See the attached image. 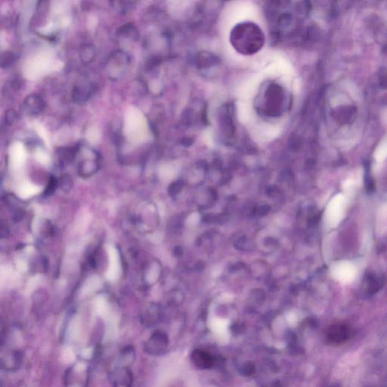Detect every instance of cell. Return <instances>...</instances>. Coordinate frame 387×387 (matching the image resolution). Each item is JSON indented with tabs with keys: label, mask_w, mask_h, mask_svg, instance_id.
I'll use <instances>...</instances> for the list:
<instances>
[{
	"label": "cell",
	"mask_w": 387,
	"mask_h": 387,
	"mask_svg": "<svg viewBox=\"0 0 387 387\" xmlns=\"http://www.w3.org/2000/svg\"><path fill=\"white\" fill-rule=\"evenodd\" d=\"M230 42L240 54L253 56L264 45L265 36L261 28L256 23L241 22L231 31Z\"/></svg>",
	"instance_id": "cell-1"
},
{
	"label": "cell",
	"mask_w": 387,
	"mask_h": 387,
	"mask_svg": "<svg viewBox=\"0 0 387 387\" xmlns=\"http://www.w3.org/2000/svg\"><path fill=\"white\" fill-rule=\"evenodd\" d=\"M260 112L267 117H279L285 111L286 95L280 85L271 84L265 89L260 101Z\"/></svg>",
	"instance_id": "cell-2"
},
{
	"label": "cell",
	"mask_w": 387,
	"mask_h": 387,
	"mask_svg": "<svg viewBox=\"0 0 387 387\" xmlns=\"http://www.w3.org/2000/svg\"><path fill=\"white\" fill-rule=\"evenodd\" d=\"M169 344L170 341L167 333L162 330H156L145 342L144 350L148 355L159 356L167 351Z\"/></svg>",
	"instance_id": "cell-3"
},
{
	"label": "cell",
	"mask_w": 387,
	"mask_h": 387,
	"mask_svg": "<svg viewBox=\"0 0 387 387\" xmlns=\"http://www.w3.org/2000/svg\"><path fill=\"white\" fill-rule=\"evenodd\" d=\"M110 381L113 387H132L133 372L129 367H119L110 374Z\"/></svg>",
	"instance_id": "cell-4"
},
{
	"label": "cell",
	"mask_w": 387,
	"mask_h": 387,
	"mask_svg": "<svg viewBox=\"0 0 387 387\" xmlns=\"http://www.w3.org/2000/svg\"><path fill=\"white\" fill-rule=\"evenodd\" d=\"M45 108V101L37 94L28 95L23 101V111L30 117H37L43 112Z\"/></svg>",
	"instance_id": "cell-5"
},
{
	"label": "cell",
	"mask_w": 387,
	"mask_h": 387,
	"mask_svg": "<svg viewBox=\"0 0 387 387\" xmlns=\"http://www.w3.org/2000/svg\"><path fill=\"white\" fill-rule=\"evenodd\" d=\"M191 360L199 369H210L214 366L215 359L210 352L202 349H194L191 355Z\"/></svg>",
	"instance_id": "cell-6"
},
{
	"label": "cell",
	"mask_w": 387,
	"mask_h": 387,
	"mask_svg": "<svg viewBox=\"0 0 387 387\" xmlns=\"http://www.w3.org/2000/svg\"><path fill=\"white\" fill-rule=\"evenodd\" d=\"M349 330L345 325H334L329 329L327 339L333 344H341L349 338Z\"/></svg>",
	"instance_id": "cell-7"
},
{
	"label": "cell",
	"mask_w": 387,
	"mask_h": 387,
	"mask_svg": "<svg viewBox=\"0 0 387 387\" xmlns=\"http://www.w3.org/2000/svg\"><path fill=\"white\" fill-rule=\"evenodd\" d=\"M41 191V188L32 184H26L18 189V195L23 199L29 198Z\"/></svg>",
	"instance_id": "cell-8"
},
{
	"label": "cell",
	"mask_w": 387,
	"mask_h": 387,
	"mask_svg": "<svg viewBox=\"0 0 387 387\" xmlns=\"http://www.w3.org/2000/svg\"><path fill=\"white\" fill-rule=\"evenodd\" d=\"M15 55L12 51H5L0 53V67L9 68L15 63Z\"/></svg>",
	"instance_id": "cell-9"
},
{
	"label": "cell",
	"mask_w": 387,
	"mask_h": 387,
	"mask_svg": "<svg viewBox=\"0 0 387 387\" xmlns=\"http://www.w3.org/2000/svg\"><path fill=\"white\" fill-rule=\"evenodd\" d=\"M120 357H121L120 361L123 363V366L121 367H129V365L134 361L135 357H136L134 349L132 346H127L122 350Z\"/></svg>",
	"instance_id": "cell-10"
},
{
	"label": "cell",
	"mask_w": 387,
	"mask_h": 387,
	"mask_svg": "<svg viewBox=\"0 0 387 387\" xmlns=\"http://www.w3.org/2000/svg\"><path fill=\"white\" fill-rule=\"evenodd\" d=\"M159 320V313L156 309H149L148 313L142 317V322L146 327H151L154 326Z\"/></svg>",
	"instance_id": "cell-11"
},
{
	"label": "cell",
	"mask_w": 387,
	"mask_h": 387,
	"mask_svg": "<svg viewBox=\"0 0 387 387\" xmlns=\"http://www.w3.org/2000/svg\"><path fill=\"white\" fill-rule=\"evenodd\" d=\"M87 89L84 86H78L73 91V98L76 102L85 101L88 95Z\"/></svg>",
	"instance_id": "cell-12"
},
{
	"label": "cell",
	"mask_w": 387,
	"mask_h": 387,
	"mask_svg": "<svg viewBox=\"0 0 387 387\" xmlns=\"http://www.w3.org/2000/svg\"><path fill=\"white\" fill-rule=\"evenodd\" d=\"M199 62L200 63L203 62V65L201 66H208L216 65V62H218L217 58L214 55L209 54V53H202V55L200 56V61Z\"/></svg>",
	"instance_id": "cell-13"
},
{
	"label": "cell",
	"mask_w": 387,
	"mask_h": 387,
	"mask_svg": "<svg viewBox=\"0 0 387 387\" xmlns=\"http://www.w3.org/2000/svg\"><path fill=\"white\" fill-rule=\"evenodd\" d=\"M16 112L13 109L9 110V111H6V115H5V123L6 124L11 126L16 120Z\"/></svg>",
	"instance_id": "cell-14"
},
{
	"label": "cell",
	"mask_w": 387,
	"mask_h": 387,
	"mask_svg": "<svg viewBox=\"0 0 387 387\" xmlns=\"http://www.w3.org/2000/svg\"><path fill=\"white\" fill-rule=\"evenodd\" d=\"M183 188V184L181 182H176V183H172L170 188H169V193L171 194L172 196L176 195V194L181 192Z\"/></svg>",
	"instance_id": "cell-15"
},
{
	"label": "cell",
	"mask_w": 387,
	"mask_h": 387,
	"mask_svg": "<svg viewBox=\"0 0 387 387\" xmlns=\"http://www.w3.org/2000/svg\"><path fill=\"white\" fill-rule=\"evenodd\" d=\"M18 268L20 271H21V272H25V271L27 270V269H28L26 262H25L24 260H20L18 262Z\"/></svg>",
	"instance_id": "cell-16"
}]
</instances>
